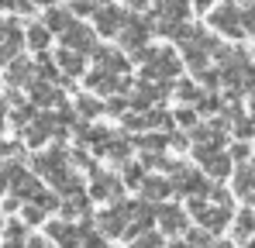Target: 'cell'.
Masks as SVG:
<instances>
[{"instance_id":"10","label":"cell","mask_w":255,"mask_h":248,"mask_svg":"<svg viewBox=\"0 0 255 248\" xmlns=\"http://www.w3.org/2000/svg\"><path fill=\"white\" fill-rule=\"evenodd\" d=\"M7 7H14V0H0V10H7Z\"/></svg>"},{"instance_id":"5","label":"cell","mask_w":255,"mask_h":248,"mask_svg":"<svg viewBox=\"0 0 255 248\" xmlns=\"http://www.w3.org/2000/svg\"><path fill=\"white\" fill-rule=\"evenodd\" d=\"M59 62H62V66H66L69 73H80V69H83V62H80V59H76L73 52H62V55H59Z\"/></svg>"},{"instance_id":"9","label":"cell","mask_w":255,"mask_h":248,"mask_svg":"<svg viewBox=\"0 0 255 248\" xmlns=\"http://www.w3.org/2000/svg\"><path fill=\"white\" fill-rule=\"evenodd\" d=\"M86 248H104V242H100V238H90V242H86Z\"/></svg>"},{"instance_id":"2","label":"cell","mask_w":255,"mask_h":248,"mask_svg":"<svg viewBox=\"0 0 255 248\" xmlns=\"http://www.w3.org/2000/svg\"><path fill=\"white\" fill-rule=\"evenodd\" d=\"M31 76V66L24 62V59H17V62H10V69H7V80L14 83V86H24V80Z\"/></svg>"},{"instance_id":"4","label":"cell","mask_w":255,"mask_h":248,"mask_svg":"<svg viewBox=\"0 0 255 248\" xmlns=\"http://www.w3.org/2000/svg\"><path fill=\"white\" fill-rule=\"evenodd\" d=\"M162 224L172 228V231H179V228H183V214H179V210H162Z\"/></svg>"},{"instance_id":"6","label":"cell","mask_w":255,"mask_h":248,"mask_svg":"<svg viewBox=\"0 0 255 248\" xmlns=\"http://www.w3.org/2000/svg\"><path fill=\"white\" fill-rule=\"evenodd\" d=\"M238 231H242V235H255V214H242Z\"/></svg>"},{"instance_id":"1","label":"cell","mask_w":255,"mask_h":248,"mask_svg":"<svg viewBox=\"0 0 255 248\" xmlns=\"http://www.w3.org/2000/svg\"><path fill=\"white\" fill-rule=\"evenodd\" d=\"M48 235H52V242H59L62 248H76V245H80V231H76L73 224H66V221L52 224V228H48Z\"/></svg>"},{"instance_id":"11","label":"cell","mask_w":255,"mask_h":248,"mask_svg":"<svg viewBox=\"0 0 255 248\" xmlns=\"http://www.w3.org/2000/svg\"><path fill=\"white\" fill-rule=\"evenodd\" d=\"M3 28H7V24H3V21H0V35H3Z\"/></svg>"},{"instance_id":"8","label":"cell","mask_w":255,"mask_h":248,"mask_svg":"<svg viewBox=\"0 0 255 248\" xmlns=\"http://www.w3.org/2000/svg\"><path fill=\"white\" fill-rule=\"evenodd\" d=\"M134 248H159V238H155V235H145V238L134 242Z\"/></svg>"},{"instance_id":"3","label":"cell","mask_w":255,"mask_h":248,"mask_svg":"<svg viewBox=\"0 0 255 248\" xmlns=\"http://www.w3.org/2000/svg\"><path fill=\"white\" fill-rule=\"evenodd\" d=\"M28 45H31V48H45V45H48V31H45L42 24H31V28H28Z\"/></svg>"},{"instance_id":"12","label":"cell","mask_w":255,"mask_h":248,"mask_svg":"<svg viewBox=\"0 0 255 248\" xmlns=\"http://www.w3.org/2000/svg\"><path fill=\"white\" fill-rule=\"evenodd\" d=\"M176 248H183V245H176Z\"/></svg>"},{"instance_id":"7","label":"cell","mask_w":255,"mask_h":248,"mask_svg":"<svg viewBox=\"0 0 255 248\" xmlns=\"http://www.w3.org/2000/svg\"><path fill=\"white\" fill-rule=\"evenodd\" d=\"M24 221L28 224H38L42 221V207H24Z\"/></svg>"}]
</instances>
